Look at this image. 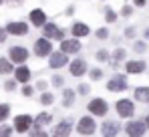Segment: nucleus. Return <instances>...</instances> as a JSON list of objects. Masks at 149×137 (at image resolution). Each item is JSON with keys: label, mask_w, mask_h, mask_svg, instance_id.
<instances>
[{"label": "nucleus", "mask_w": 149, "mask_h": 137, "mask_svg": "<svg viewBox=\"0 0 149 137\" xmlns=\"http://www.w3.org/2000/svg\"><path fill=\"white\" fill-rule=\"evenodd\" d=\"M77 131L81 135H93L97 131V123L93 117H81L79 123H77Z\"/></svg>", "instance_id": "nucleus-1"}, {"label": "nucleus", "mask_w": 149, "mask_h": 137, "mask_svg": "<svg viewBox=\"0 0 149 137\" xmlns=\"http://www.w3.org/2000/svg\"><path fill=\"white\" fill-rule=\"evenodd\" d=\"M42 34H45V38H58V41H65V30H61L56 24H52V22L42 24Z\"/></svg>", "instance_id": "nucleus-2"}, {"label": "nucleus", "mask_w": 149, "mask_h": 137, "mask_svg": "<svg viewBox=\"0 0 149 137\" xmlns=\"http://www.w3.org/2000/svg\"><path fill=\"white\" fill-rule=\"evenodd\" d=\"M119 131H121V125H119L117 121H113V119H107V121L101 125V133H103V137H117Z\"/></svg>", "instance_id": "nucleus-3"}, {"label": "nucleus", "mask_w": 149, "mask_h": 137, "mask_svg": "<svg viewBox=\"0 0 149 137\" xmlns=\"http://www.w3.org/2000/svg\"><path fill=\"white\" fill-rule=\"evenodd\" d=\"M145 123L143 121H129L127 123V127H125V131H127V135L129 137H143L145 135Z\"/></svg>", "instance_id": "nucleus-4"}, {"label": "nucleus", "mask_w": 149, "mask_h": 137, "mask_svg": "<svg viewBox=\"0 0 149 137\" xmlns=\"http://www.w3.org/2000/svg\"><path fill=\"white\" fill-rule=\"evenodd\" d=\"M49 57H50V59H49V67H50V68L67 67V63H69V55H65V52H61V50L50 52Z\"/></svg>", "instance_id": "nucleus-5"}, {"label": "nucleus", "mask_w": 149, "mask_h": 137, "mask_svg": "<svg viewBox=\"0 0 149 137\" xmlns=\"http://www.w3.org/2000/svg\"><path fill=\"white\" fill-rule=\"evenodd\" d=\"M107 111H109V105L105 103V99H93V101L89 103V113L91 115L103 117V115H107Z\"/></svg>", "instance_id": "nucleus-6"}, {"label": "nucleus", "mask_w": 149, "mask_h": 137, "mask_svg": "<svg viewBox=\"0 0 149 137\" xmlns=\"http://www.w3.org/2000/svg\"><path fill=\"white\" fill-rule=\"evenodd\" d=\"M115 107H117V113L121 115V117H125V119H127V117H131V115L135 113V105H133L129 99H119Z\"/></svg>", "instance_id": "nucleus-7"}, {"label": "nucleus", "mask_w": 149, "mask_h": 137, "mask_svg": "<svg viewBox=\"0 0 149 137\" xmlns=\"http://www.w3.org/2000/svg\"><path fill=\"white\" fill-rule=\"evenodd\" d=\"M30 127H32V117H30V115H18V117L14 119V129H16L18 133L30 131Z\"/></svg>", "instance_id": "nucleus-8"}, {"label": "nucleus", "mask_w": 149, "mask_h": 137, "mask_svg": "<svg viewBox=\"0 0 149 137\" xmlns=\"http://www.w3.org/2000/svg\"><path fill=\"white\" fill-rule=\"evenodd\" d=\"M50 50H52V45H50L49 38H38L34 43V55L36 57H49Z\"/></svg>", "instance_id": "nucleus-9"}, {"label": "nucleus", "mask_w": 149, "mask_h": 137, "mask_svg": "<svg viewBox=\"0 0 149 137\" xmlns=\"http://www.w3.org/2000/svg\"><path fill=\"white\" fill-rule=\"evenodd\" d=\"M81 50V43L79 38H67V41H61V52L65 55H74Z\"/></svg>", "instance_id": "nucleus-10"}, {"label": "nucleus", "mask_w": 149, "mask_h": 137, "mask_svg": "<svg viewBox=\"0 0 149 137\" xmlns=\"http://www.w3.org/2000/svg\"><path fill=\"white\" fill-rule=\"evenodd\" d=\"M26 59H28V50L24 46H12L10 48V61L16 63V65H22Z\"/></svg>", "instance_id": "nucleus-11"}, {"label": "nucleus", "mask_w": 149, "mask_h": 137, "mask_svg": "<svg viewBox=\"0 0 149 137\" xmlns=\"http://www.w3.org/2000/svg\"><path fill=\"white\" fill-rule=\"evenodd\" d=\"M107 89L109 91H125L127 89V79H125V75H115L109 83H107Z\"/></svg>", "instance_id": "nucleus-12"}, {"label": "nucleus", "mask_w": 149, "mask_h": 137, "mask_svg": "<svg viewBox=\"0 0 149 137\" xmlns=\"http://www.w3.org/2000/svg\"><path fill=\"white\" fill-rule=\"evenodd\" d=\"M4 30L8 34H14V36H24L26 32H28V24L26 22H10V24H6Z\"/></svg>", "instance_id": "nucleus-13"}, {"label": "nucleus", "mask_w": 149, "mask_h": 137, "mask_svg": "<svg viewBox=\"0 0 149 137\" xmlns=\"http://www.w3.org/2000/svg\"><path fill=\"white\" fill-rule=\"evenodd\" d=\"M73 131V125L71 121H61L54 129H52V137H69Z\"/></svg>", "instance_id": "nucleus-14"}, {"label": "nucleus", "mask_w": 149, "mask_h": 137, "mask_svg": "<svg viewBox=\"0 0 149 137\" xmlns=\"http://www.w3.org/2000/svg\"><path fill=\"white\" fill-rule=\"evenodd\" d=\"M69 71H71L73 77H81V75L87 73V63L83 59H74L73 63H71V67H69Z\"/></svg>", "instance_id": "nucleus-15"}, {"label": "nucleus", "mask_w": 149, "mask_h": 137, "mask_svg": "<svg viewBox=\"0 0 149 137\" xmlns=\"http://www.w3.org/2000/svg\"><path fill=\"white\" fill-rule=\"evenodd\" d=\"M145 63L143 61H129L127 65H125V71L129 73V75H137V73H143L145 71Z\"/></svg>", "instance_id": "nucleus-16"}, {"label": "nucleus", "mask_w": 149, "mask_h": 137, "mask_svg": "<svg viewBox=\"0 0 149 137\" xmlns=\"http://www.w3.org/2000/svg\"><path fill=\"white\" fill-rule=\"evenodd\" d=\"M30 22L34 24V26H42V24L47 22V14H45L40 8H36V10L30 12Z\"/></svg>", "instance_id": "nucleus-17"}, {"label": "nucleus", "mask_w": 149, "mask_h": 137, "mask_svg": "<svg viewBox=\"0 0 149 137\" xmlns=\"http://www.w3.org/2000/svg\"><path fill=\"white\" fill-rule=\"evenodd\" d=\"M71 32L74 34V38H81V36H87L91 30H89V26H87V24L74 22V24H73V28H71Z\"/></svg>", "instance_id": "nucleus-18"}, {"label": "nucleus", "mask_w": 149, "mask_h": 137, "mask_svg": "<svg viewBox=\"0 0 149 137\" xmlns=\"http://www.w3.org/2000/svg\"><path fill=\"white\" fill-rule=\"evenodd\" d=\"M14 75H16V81L18 83H28L30 81V68L28 67H18L14 71Z\"/></svg>", "instance_id": "nucleus-19"}, {"label": "nucleus", "mask_w": 149, "mask_h": 137, "mask_svg": "<svg viewBox=\"0 0 149 137\" xmlns=\"http://www.w3.org/2000/svg\"><path fill=\"white\" fill-rule=\"evenodd\" d=\"M135 99L141 103H149V87H137L135 89Z\"/></svg>", "instance_id": "nucleus-20"}, {"label": "nucleus", "mask_w": 149, "mask_h": 137, "mask_svg": "<svg viewBox=\"0 0 149 137\" xmlns=\"http://www.w3.org/2000/svg\"><path fill=\"white\" fill-rule=\"evenodd\" d=\"M50 121H52V115H49V113H38V117L32 121L36 127H42V125H49Z\"/></svg>", "instance_id": "nucleus-21"}, {"label": "nucleus", "mask_w": 149, "mask_h": 137, "mask_svg": "<svg viewBox=\"0 0 149 137\" xmlns=\"http://www.w3.org/2000/svg\"><path fill=\"white\" fill-rule=\"evenodd\" d=\"M74 103V91L73 89H65L63 91V105L65 107H71Z\"/></svg>", "instance_id": "nucleus-22"}, {"label": "nucleus", "mask_w": 149, "mask_h": 137, "mask_svg": "<svg viewBox=\"0 0 149 137\" xmlns=\"http://www.w3.org/2000/svg\"><path fill=\"white\" fill-rule=\"evenodd\" d=\"M14 67H12V63L10 61H6V59H0V73L2 75H8V73H12Z\"/></svg>", "instance_id": "nucleus-23"}, {"label": "nucleus", "mask_w": 149, "mask_h": 137, "mask_svg": "<svg viewBox=\"0 0 149 137\" xmlns=\"http://www.w3.org/2000/svg\"><path fill=\"white\" fill-rule=\"evenodd\" d=\"M125 57H127V50H125V48H117V50L113 52V63L119 65V61H125Z\"/></svg>", "instance_id": "nucleus-24"}, {"label": "nucleus", "mask_w": 149, "mask_h": 137, "mask_svg": "<svg viewBox=\"0 0 149 137\" xmlns=\"http://www.w3.org/2000/svg\"><path fill=\"white\" fill-rule=\"evenodd\" d=\"M52 101H54V97H52V93H42V95H40V103H42V105H52Z\"/></svg>", "instance_id": "nucleus-25"}, {"label": "nucleus", "mask_w": 149, "mask_h": 137, "mask_svg": "<svg viewBox=\"0 0 149 137\" xmlns=\"http://www.w3.org/2000/svg\"><path fill=\"white\" fill-rule=\"evenodd\" d=\"M10 115V105H0V123Z\"/></svg>", "instance_id": "nucleus-26"}, {"label": "nucleus", "mask_w": 149, "mask_h": 137, "mask_svg": "<svg viewBox=\"0 0 149 137\" xmlns=\"http://www.w3.org/2000/svg\"><path fill=\"white\" fill-rule=\"evenodd\" d=\"M105 20H107V22H115V20H117V12H113L111 8H107V10H105Z\"/></svg>", "instance_id": "nucleus-27"}, {"label": "nucleus", "mask_w": 149, "mask_h": 137, "mask_svg": "<svg viewBox=\"0 0 149 137\" xmlns=\"http://www.w3.org/2000/svg\"><path fill=\"white\" fill-rule=\"evenodd\" d=\"M30 137H49V133H47V131H42L40 127H36V125H34V131H30Z\"/></svg>", "instance_id": "nucleus-28"}, {"label": "nucleus", "mask_w": 149, "mask_h": 137, "mask_svg": "<svg viewBox=\"0 0 149 137\" xmlns=\"http://www.w3.org/2000/svg\"><path fill=\"white\" fill-rule=\"evenodd\" d=\"M133 50H135V52H145V50H147V45H145L143 41H139V43L133 45Z\"/></svg>", "instance_id": "nucleus-29"}, {"label": "nucleus", "mask_w": 149, "mask_h": 137, "mask_svg": "<svg viewBox=\"0 0 149 137\" xmlns=\"http://www.w3.org/2000/svg\"><path fill=\"white\" fill-rule=\"evenodd\" d=\"M12 135V129L8 125H0V137H10Z\"/></svg>", "instance_id": "nucleus-30"}, {"label": "nucleus", "mask_w": 149, "mask_h": 137, "mask_svg": "<svg viewBox=\"0 0 149 137\" xmlns=\"http://www.w3.org/2000/svg\"><path fill=\"white\" fill-rule=\"evenodd\" d=\"M95 57H97V61H101V63H103V61H109V52H107V50H99Z\"/></svg>", "instance_id": "nucleus-31"}, {"label": "nucleus", "mask_w": 149, "mask_h": 137, "mask_svg": "<svg viewBox=\"0 0 149 137\" xmlns=\"http://www.w3.org/2000/svg\"><path fill=\"white\" fill-rule=\"evenodd\" d=\"M101 77H103V71H101V68H93V71H91V79H93V81H99Z\"/></svg>", "instance_id": "nucleus-32"}, {"label": "nucleus", "mask_w": 149, "mask_h": 137, "mask_svg": "<svg viewBox=\"0 0 149 137\" xmlns=\"http://www.w3.org/2000/svg\"><path fill=\"white\" fill-rule=\"evenodd\" d=\"M22 95H24V97H32V95H34V89H32L30 85H24V89H22Z\"/></svg>", "instance_id": "nucleus-33"}, {"label": "nucleus", "mask_w": 149, "mask_h": 137, "mask_svg": "<svg viewBox=\"0 0 149 137\" xmlns=\"http://www.w3.org/2000/svg\"><path fill=\"white\" fill-rule=\"evenodd\" d=\"M125 36H127V38H135V28H133V26H127V28H125Z\"/></svg>", "instance_id": "nucleus-34"}, {"label": "nucleus", "mask_w": 149, "mask_h": 137, "mask_svg": "<svg viewBox=\"0 0 149 137\" xmlns=\"http://www.w3.org/2000/svg\"><path fill=\"white\" fill-rule=\"evenodd\" d=\"M131 12H133V8H131L129 4H125L123 8H121V14H123V16H131Z\"/></svg>", "instance_id": "nucleus-35"}, {"label": "nucleus", "mask_w": 149, "mask_h": 137, "mask_svg": "<svg viewBox=\"0 0 149 137\" xmlns=\"http://www.w3.org/2000/svg\"><path fill=\"white\" fill-rule=\"evenodd\" d=\"M97 36H99V38H103V41H105V38H107V36H109V30H107V28H99V30H97Z\"/></svg>", "instance_id": "nucleus-36"}, {"label": "nucleus", "mask_w": 149, "mask_h": 137, "mask_svg": "<svg viewBox=\"0 0 149 137\" xmlns=\"http://www.w3.org/2000/svg\"><path fill=\"white\" fill-rule=\"evenodd\" d=\"M47 87H49V83H47V81H38V83H36V89H38V91H47Z\"/></svg>", "instance_id": "nucleus-37"}, {"label": "nucleus", "mask_w": 149, "mask_h": 137, "mask_svg": "<svg viewBox=\"0 0 149 137\" xmlns=\"http://www.w3.org/2000/svg\"><path fill=\"white\" fill-rule=\"evenodd\" d=\"M14 87H16V81H6V85H4L6 91H14Z\"/></svg>", "instance_id": "nucleus-38"}, {"label": "nucleus", "mask_w": 149, "mask_h": 137, "mask_svg": "<svg viewBox=\"0 0 149 137\" xmlns=\"http://www.w3.org/2000/svg\"><path fill=\"white\" fill-rule=\"evenodd\" d=\"M52 85L54 87H63V77H54L52 79Z\"/></svg>", "instance_id": "nucleus-39"}, {"label": "nucleus", "mask_w": 149, "mask_h": 137, "mask_svg": "<svg viewBox=\"0 0 149 137\" xmlns=\"http://www.w3.org/2000/svg\"><path fill=\"white\" fill-rule=\"evenodd\" d=\"M79 93L81 95H87L89 93V85H79Z\"/></svg>", "instance_id": "nucleus-40"}, {"label": "nucleus", "mask_w": 149, "mask_h": 137, "mask_svg": "<svg viewBox=\"0 0 149 137\" xmlns=\"http://www.w3.org/2000/svg\"><path fill=\"white\" fill-rule=\"evenodd\" d=\"M133 4H135V6H139V8H143V6L147 4V0H133Z\"/></svg>", "instance_id": "nucleus-41"}, {"label": "nucleus", "mask_w": 149, "mask_h": 137, "mask_svg": "<svg viewBox=\"0 0 149 137\" xmlns=\"http://www.w3.org/2000/svg\"><path fill=\"white\" fill-rule=\"evenodd\" d=\"M4 38H6V30L0 26V43H4Z\"/></svg>", "instance_id": "nucleus-42"}, {"label": "nucleus", "mask_w": 149, "mask_h": 137, "mask_svg": "<svg viewBox=\"0 0 149 137\" xmlns=\"http://www.w3.org/2000/svg\"><path fill=\"white\" fill-rule=\"evenodd\" d=\"M143 36H145V41H149V28H145V32H143Z\"/></svg>", "instance_id": "nucleus-43"}, {"label": "nucleus", "mask_w": 149, "mask_h": 137, "mask_svg": "<svg viewBox=\"0 0 149 137\" xmlns=\"http://www.w3.org/2000/svg\"><path fill=\"white\" fill-rule=\"evenodd\" d=\"M143 123H145V127H147V129H149V115H147V117H145V121H143Z\"/></svg>", "instance_id": "nucleus-44"}, {"label": "nucleus", "mask_w": 149, "mask_h": 137, "mask_svg": "<svg viewBox=\"0 0 149 137\" xmlns=\"http://www.w3.org/2000/svg\"><path fill=\"white\" fill-rule=\"evenodd\" d=\"M12 2H18V4H20V2H22V0H12Z\"/></svg>", "instance_id": "nucleus-45"}, {"label": "nucleus", "mask_w": 149, "mask_h": 137, "mask_svg": "<svg viewBox=\"0 0 149 137\" xmlns=\"http://www.w3.org/2000/svg\"><path fill=\"white\" fill-rule=\"evenodd\" d=\"M0 4H2V0H0Z\"/></svg>", "instance_id": "nucleus-46"}]
</instances>
